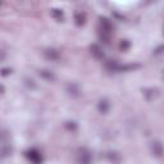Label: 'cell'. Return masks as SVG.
Wrapping results in <instances>:
<instances>
[{
	"label": "cell",
	"instance_id": "cell-1",
	"mask_svg": "<svg viewBox=\"0 0 164 164\" xmlns=\"http://www.w3.org/2000/svg\"><path fill=\"white\" fill-rule=\"evenodd\" d=\"M26 158H27L31 163H35V164H39V163H41V162L44 160V159H42V155H41V152H40V150L36 149V148H32V149L27 150V151H26Z\"/></svg>",
	"mask_w": 164,
	"mask_h": 164
},
{
	"label": "cell",
	"instance_id": "cell-2",
	"mask_svg": "<svg viewBox=\"0 0 164 164\" xmlns=\"http://www.w3.org/2000/svg\"><path fill=\"white\" fill-rule=\"evenodd\" d=\"M77 162L82 164H87L92 162V155L87 149H80L77 152Z\"/></svg>",
	"mask_w": 164,
	"mask_h": 164
},
{
	"label": "cell",
	"instance_id": "cell-3",
	"mask_svg": "<svg viewBox=\"0 0 164 164\" xmlns=\"http://www.w3.org/2000/svg\"><path fill=\"white\" fill-rule=\"evenodd\" d=\"M144 96L146 97L148 101L157 100L158 97L160 96V90L158 89V87H150V89H145L144 90Z\"/></svg>",
	"mask_w": 164,
	"mask_h": 164
},
{
	"label": "cell",
	"instance_id": "cell-4",
	"mask_svg": "<svg viewBox=\"0 0 164 164\" xmlns=\"http://www.w3.org/2000/svg\"><path fill=\"white\" fill-rule=\"evenodd\" d=\"M65 92L72 97H78L81 95V89H80V86L77 83L71 82V83H68L67 86H65Z\"/></svg>",
	"mask_w": 164,
	"mask_h": 164
},
{
	"label": "cell",
	"instance_id": "cell-5",
	"mask_svg": "<svg viewBox=\"0 0 164 164\" xmlns=\"http://www.w3.org/2000/svg\"><path fill=\"white\" fill-rule=\"evenodd\" d=\"M113 23L108 18H100V27L99 31L104 32V34H110L112 35V31H113Z\"/></svg>",
	"mask_w": 164,
	"mask_h": 164
},
{
	"label": "cell",
	"instance_id": "cell-6",
	"mask_svg": "<svg viewBox=\"0 0 164 164\" xmlns=\"http://www.w3.org/2000/svg\"><path fill=\"white\" fill-rule=\"evenodd\" d=\"M44 57L50 62H58L60 59V53L57 49H46L44 50Z\"/></svg>",
	"mask_w": 164,
	"mask_h": 164
},
{
	"label": "cell",
	"instance_id": "cell-7",
	"mask_svg": "<svg viewBox=\"0 0 164 164\" xmlns=\"http://www.w3.org/2000/svg\"><path fill=\"white\" fill-rule=\"evenodd\" d=\"M151 152H152V155L157 158L163 157V144L160 141H154V143L151 144Z\"/></svg>",
	"mask_w": 164,
	"mask_h": 164
},
{
	"label": "cell",
	"instance_id": "cell-8",
	"mask_svg": "<svg viewBox=\"0 0 164 164\" xmlns=\"http://www.w3.org/2000/svg\"><path fill=\"white\" fill-rule=\"evenodd\" d=\"M110 109V103H109L108 99H100L99 103H97V112L100 114H106Z\"/></svg>",
	"mask_w": 164,
	"mask_h": 164
},
{
	"label": "cell",
	"instance_id": "cell-9",
	"mask_svg": "<svg viewBox=\"0 0 164 164\" xmlns=\"http://www.w3.org/2000/svg\"><path fill=\"white\" fill-rule=\"evenodd\" d=\"M13 152V148L8 145V144H2V146H0V159H5L8 157L12 155Z\"/></svg>",
	"mask_w": 164,
	"mask_h": 164
},
{
	"label": "cell",
	"instance_id": "cell-10",
	"mask_svg": "<svg viewBox=\"0 0 164 164\" xmlns=\"http://www.w3.org/2000/svg\"><path fill=\"white\" fill-rule=\"evenodd\" d=\"M39 76L42 80H45L48 82H53L54 80H55V74H54L51 71H49V69H40L39 71Z\"/></svg>",
	"mask_w": 164,
	"mask_h": 164
},
{
	"label": "cell",
	"instance_id": "cell-11",
	"mask_svg": "<svg viewBox=\"0 0 164 164\" xmlns=\"http://www.w3.org/2000/svg\"><path fill=\"white\" fill-rule=\"evenodd\" d=\"M91 54L96 58V59H103L104 58V51L103 49L97 45V44H94V45H91Z\"/></svg>",
	"mask_w": 164,
	"mask_h": 164
},
{
	"label": "cell",
	"instance_id": "cell-12",
	"mask_svg": "<svg viewBox=\"0 0 164 164\" xmlns=\"http://www.w3.org/2000/svg\"><path fill=\"white\" fill-rule=\"evenodd\" d=\"M50 14H51V17L54 19L58 21V22L64 21V13H63V10H60V9H51Z\"/></svg>",
	"mask_w": 164,
	"mask_h": 164
},
{
	"label": "cell",
	"instance_id": "cell-13",
	"mask_svg": "<svg viewBox=\"0 0 164 164\" xmlns=\"http://www.w3.org/2000/svg\"><path fill=\"white\" fill-rule=\"evenodd\" d=\"M74 22L77 26H83L86 23V16L85 13H81V12H77L74 14Z\"/></svg>",
	"mask_w": 164,
	"mask_h": 164
},
{
	"label": "cell",
	"instance_id": "cell-14",
	"mask_svg": "<svg viewBox=\"0 0 164 164\" xmlns=\"http://www.w3.org/2000/svg\"><path fill=\"white\" fill-rule=\"evenodd\" d=\"M64 127H65V129L71 131V132H76V131H77V128H78L77 123H76L74 121H68V122H65V123H64Z\"/></svg>",
	"mask_w": 164,
	"mask_h": 164
},
{
	"label": "cell",
	"instance_id": "cell-15",
	"mask_svg": "<svg viewBox=\"0 0 164 164\" xmlns=\"http://www.w3.org/2000/svg\"><path fill=\"white\" fill-rule=\"evenodd\" d=\"M9 140V132L4 129H0V144H7Z\"/></svg>",
	"mask_w": 164,
	"mask_h": 164
},
{
	"label": "cell",
	"instance_id": "cell-16",
	"mask_svg": "<svg viewBox=\"0 0 164 164\" xmlns=\"http://www.w3.org/2000/svg\"><path fill=\"white\" fill-rule=\"evenodd\" d=\"M25 85L28 87V89H32V90H35L36 87H37L36 82L34 80H31V78H25Z\"/></svg>",
	"mask_w": 164,
	"mask_h": 164
},
{
	"label": "cell",
	"instance_id": "cell-17",
	"mask_svg": "<svg viewBox=\"0 0 164 164\" xmlns=\"http://www.w3.org/2000/svg\"><path fill=\"white\" fill-rule=\"evenodd\" d=\"M129 46H131V42L128 40H122L121 44H119V48H121V50H123V51H127L129 49Z\"/></svg>",
	"mask_w": 164,
	"mask_h": 164
},
{
	"label": "cell",
	"instance_id": "cell-18",
	"mask_svg": "<svg viewBox=\"0 0 164 164\" xmlns=\"http://www.w3.org/2000/svg\"><path fill=\"white\" fill-rule=\"evenodd\" d=\"M108 158H109L110 162H119V160H121V158H119V155L117 154V152H109Z\"/></svg>",
	"mask_w": 164,
	"mask_h": 164
},
{
	"label": "cell",
	"instance_id": "cell-19",
	"mask_svg": "<svg viewBox=\"0 0 164 164\" xmlns=\"http://www.w3.org/2000/svg\"><path fill=\"white\" fill-rule=\"evenodd\" d=\"M10 73H12V69H10V68H3V69H0V76H4V77L9 76Z\"/></svg>",
	"mask_w": 164,
	"mask_h": 164
},
{
	"label": "cell",
	"instance_id": "cell-20",
	"mask_svg": "<svg viewBox=\"0 0 164 164\" xmlns=\"http://www.w3.org/2000/svg\"><path fill=\"white\" fill-rule=\"evenodd\" d=\"M7 58V54H5V51H3V50H0V63L2 62H4V59Z\"/></svg>",
	"mask_w": 164,
	"mask_h": 164
},
{
	"label": "cell",
	"instance_id": "cell-21",
	"mask_svg": "<svg viewBox=\"0 0 164 164\" xmlns=\"http://www.w3.org/2000/svg\"><path fill=\"white\" fill-rule=\"evenodd\" d=\"M162 50H163V46L160 45V46H158V48L154 50V54H155V55H160V54H162Z\"/></svg>",
	"mask_w": 164,
	"mask_h": 164
},
{
	"label": "cell",
	"instance_id": "cell-22",
	"mask_svg": "<svg viewBox=\"0 0 164 164\" xmlns=\"http://www.w3.org/2000/svg\"><path fill=\"white\" fill-rule=\"evenodd\" d=\"M4 91H5L4 86H3V85H0V94H4Z\"/></svg>",
	"mask_w": 164,
	"mask_h": 164
},
{
	"label": "cell",
	"instance_id": "cell-23",
	"mask_svg": "<svg viewBox=\"0 0 164 164\" xmlns=\"http://www.w3.org/2000/svg\"><path fill=\"white\" fill-rule=\"evenodd\" d=\"M0 4H2V2H0Z\"/></svg>",
	"mask_w": 164,
	"mask_h": 164
}]
</instances>
